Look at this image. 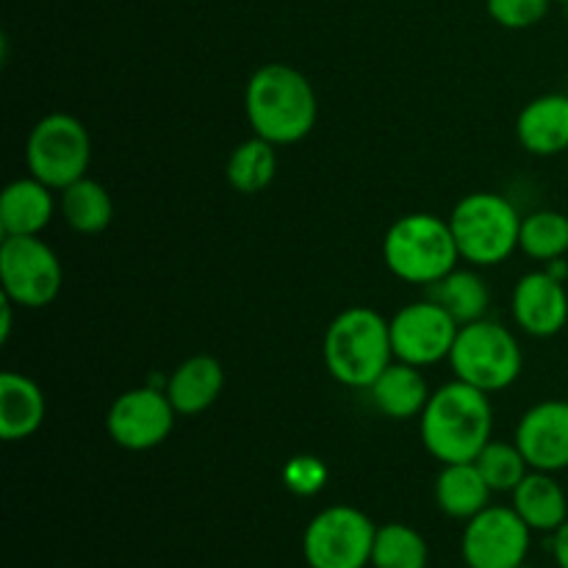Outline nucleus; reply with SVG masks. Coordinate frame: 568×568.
Here are the masks:
<instances>
[{
    "instance_id": "f257e3e1",
    "label": "nucleus",
    "mask_w": 568,
    "mask_h": 568,
    "mask_svg": "<svg viewBox=\"0 0 568 568\" xmlns=\"http://www.w3.org/2000/svg\"><path fill=\"white\" fill-rule=\"evenodd\" d=\"M491 394L458 381L430 394L419 416L422 444L438 464H475L494 433Z\"/></svg>"
},
{
    "instance_id": "f03ea898",
    "label": "nucleus",
    "mask_w": 568,
    "mask_h": 568,
    "mask_svg": "<svg viewBox=\"0 0 568 568\" xmlns=\"http://www.w3.org/2000/svg\"><path fill=\"white\" fill-rule=\"evenodd\" d=\"M244 114L255 136L281 148V144L303 142L314 131L320 103L303 72L272 61L258 67L247 81Z\"/></svg>"
},
{
    "instance_id": "7ed1b4c3",
    "label": "nucleus",
    "mask_w": 568,
    "mask_h": 568,
    "mask_svg": "<svg viewBox=\"0 0 568 568\" xmlns=\"http://www.w3.org/2000/svg\"><path fill=\"white\" fill-rule=\"evenodd\" d=\"M322 361L333 381L366 392L394 364L388 320L369 305L342 311L322 338Z\"/></svg>"
},
{
    "instance_id": "20e7f679",
    "label": "nucleus",
    "mask_w": 568,
    "mask_h": 568,
    "mask_svg": "<svg viewBox=\"0 0 568 568\" xmlns=\"http://www.w3.org/2000/svg\"><path fill=\"white\" fill-rule=\"evenodd\" d=\"M383 261L399 281L433 286L458 266L460 250L449 220L436 214H405L386 231Z\"/></svg>"
},
{
    "instance_id": "39448f33",
    "label": "nucleus",
    "mask_w": 568,
    "mask_h": 568,
    "mask_svg": "<svg viewBox=\"0 0 568 568\" xmlns=\"http://www.w3.org/2000/svg\"><path fill=\"white\" fill-rule=\"evenodd\" d=\"M460 258L471 266H499L519 250L521 214L497 192H471L449 214Z\"/></svg>"
},
{
    "instance_id": "423d86ee",
    "label": "nucleus",
    "mask_w": 568,
    "mask_h": 568,
    "mask_svg": "<svg viewBox=\"0 0 568 568\" xmlns=\"http://www.w3.org/2000/svg\"><path fill=\"white\" fill-rule=\"evenodd\" d=\"M449 366L458 381L494 394L519 381L525 355L508 327L491 320H477L458 331Z\"/></svg>"
},
{
    "instance_id": "0eeeda50",
    "label": "nucleus",
    "mask_w": 568,
    "mask_h": 568,
    "mask_svg": "<svg viewBox=\"0 0 568 568\" xmlns=\"http://www.w3.org/2000/svg\"><path fill=\"white\" fill-rule=\"evenodd\" d=\"M26 164L33 178L55 192L87 178L92 164V139L87 125L64 111L44 114L28 133Z\"/></svg>"
},
{
    "instance_id": "6e6552de",
    "label": "nucleus",
    "mask_w": 568,
    "mask_h": 568,
    "mask_svg": "<svg viewBox=\"0 0 568 568\" xmlns=\"http://www.w3.org/2000/svg\"><path fill=\"white\" fill-rule=\"evenodd\" d=\"M377 527L353 505L320 510L305 527L303 558L308 568H366L372 566Z\"/></svg>"
},
{
    "instance_id": "1a4fd4ad",
    "label": "nucleus",
    "mask_w": 568,
    "mask_h": 568,
    "mask_svg": "<svg viewBox=\"0 0 568 568\" xmlns=\"http://www.w3.org/2000/svg\"><path fill=\"white\" fill-rule=\"evenodd\" d=\"M59 255L42 236H3L0 242V286L17 308H44L61 292Z\"/></svg>"
},
{
    "instance_id": "9d476101",
    "label": "nucleus",
    "mask_w": 568,
    "mask_h": 568,
    "mask_svg": "<svg viewBox=\"0 0 568 568\" xmlns=\"http://www.w3.org/2000/svg\"><path fill=\"white\" fill-rule=\"evenodd\" d=\"M388 327H392L394 361L419 366V369L449 361L460 331L453 314L430 297L403 305L388 320Z\"/></svg>"
},
{
    "instance_id": "9b49d317",
    "label": "nucleus",
    "mask_w": 568,
    "mask_h": 568,
    "mask_svg": "<svg viewBox=\"0 0 568 568\" xmlns=\"http://www.w3.org/2000/svg\"><path fill=\"white\" fill-rule=\"evenodd\" d=\"M178 410L164 388L139 386L122 392L105 414V430L116 447L128 453H148L161 447L175 427Z\"/></svg>"
},
{
    "instance_id": "f8f14e48",
    "label": "nucleus",
    "mask_w": 568,
    "mask_h": 568,
    "mask_svg": "<svg viewBox=\"0 0 568 568\" xmlns=\"http://www.w3.org/2000/svg\"><path fill=\"white\" fill-rule=\"evenodd\" d=\"M530 532L514 508L488 505L466 521L460 552L469 568H519L530 552Z\"/></svg>"
},
{
    "instance_id": "ddd939ff",
    "label": "nucleus",
    "mask_w": 568,
    "mask_h": 568,
    "mask_svg": "<svg viewBox=\"0 0 568 568\" xmlns=\"http://www.w3.org/2000/svg\"><path fill=\"white\" fill-rule=\"evenodd\" d=\"M514 442L530 469L549 475L568 469V399H544L527 408Z\"/></svg>"
},
{
    "instance_id": "4468645a",
    "label": "nucleus",
    "mask_w": 568,
    "mask_h": 568,
    "mask_svg": "<svg viewBox=\"0 0 568 568\" xmlns=\"http://www.w3.org/2000/svg\"><path fill=\"white\" fill-rule=\"evenodd\" d=\"M510 314L527 336H558L568 322L566 283L549 275L547 270L527 272L516 281L514 294H510Z\"/></svg>"
},
{
    "instance_id": "2eb2a0df",
    "label": "nucleus",
    "mask_w": 568,
    "mask_h": 568,
    "mask_svg": "<svg viewBox=\"0 0 568 568\" xmlns=\"http://www.w3.org/2000/svg\"><path fill=\"white\" fill-rule=\"evenodd\" d=\"M53 192L55 189L33 175L11 181L0 194V233L3 236H42L59 209Z\"/></svg>"
},
{
    "instance_id": "dca6fc26",
    "label": "nucleus",
    "mask_w": 568,
    "mask_h": 568,
    "mask_svg": "<svg viewBox=\"0 0 568 568\" xmlns=\"http://www.w3.org/2000/svg\"><path fill=\"white\" fill-rule=\"evenodd\" d=\"M516 139L538 159H552L568 150V94L552 92L530 100L516 120Z\"/></svg>"
},
{
    "instance_id": "f3484780",
    "label": "nucleus",
    "mask_w": 568,
    "mask_h": 568,
    "mask_svg": "<svg viewBox=\"0 0 568 568\" xmlns=\"http://www.w3.org/2000/svg\"><path fill=\"white\" fill-rule=\"evenodd\" d=\"M225 369L214 355H192L166 377V397L178 416H200L220 399Z\"/></svg>"
},
{
    "instance_id": "a211bd4d",
    "label": "nucleus",
    "mask_w": 568,
    "mask_h": 568,
    "mask_svg": "<svg viewBox=\"0 0 568 568\" xmlns=\"http://www.w3.org/2000/svg\"><path fill=\"white\" fill-rule=\"evenodd\" d=\"M48 403L37 381L20 372L0 375V438L9 444L26 442L44 425Z\"/></svg>"
},
{
    "instance_id": "6ab92c4d",
    "label": "nucleus",
    "mask_w": 568,
    "mask_h": 568,
    "mask_svg": "<svg viewBox=\"0 0 568 568\" xmlns=\"http://www.w3.org/2000/svg\"><path fill=\"white\" fill-rule=\"evenodd\" d=\"M369 399L386 419L408 422L422 416L427 399H430V388H427L425 375L419 366L403 364L394 361L369 388Z\"/></svg>"
},
{
    "instance_id": "aec40b11",
    "label": "nucleus",
    "mask_w": 568,
    "mask_h": 568,
    "mask_svg": "<svg viewBox=\"0 0 568 568\" xmlns=\"http://www.w3.org/2000/svg\"><path fill=\"white\" fill-rule=\"evenodd\" d=\"M510 497H514L510 508L525 519L532 532H555L568 521L566 491L549 471L530 469Z\"/></svg>"
},
{
    "instance_id": "412c9836",
    "label": "nucleus",
    "mask_w": 568,
    "mask_h": 568,
    "mask_svg": "<svg viewBox=\"0 0 568 568\" xmlns=\"http://www.w3.org/2000/svg\"><path fill=\"white\" fill-rule=\"evenodd\" d=\"M433 494L442 514H447L449 519L469 521L488 508L494 491L477 464H442Z\"/></svg>"
},
{
    "instance_id": "4be33fe9",
    "label": "nucleus",
    "mask_w": 568,
    "mask_h": 568,
    "mask_svg": "<svg viewBox=\"0 0 568 568\" xmlns=\"http://www.w3.org/2000/svg\"><path fill=\"white\" fill-rule=\"evenodd\" d=\"M59 211L67 225L83 236L103 233L114 220V203L109 189L94 178H81L59 192Z\"/></svg>"
},
{
    "instance_id": "5701e85b",
    "label": "nucleus",
    "mask_w": 568,
    "mask_h": 568,
    "mask_svg": "<svg viewBox=\"0 0 568 568\" xmlns=\"http://www.w3.org/2000/svg\"><path fill=\"white\" fill-rule=\"evenodd\" d=\"M427 288H430V300L444 305V311H449L460 327L471 325L477 320H486L491 292H488V283L483 281L477 270H458L455 266L449 275H444L442 281Z\"/></svg>"
},
{
    "instance_id": "b1692460",
    "label": "nucleus",
    "mask_w": 568,
    "mask_h": 568,
    "mask_svg": "<svg viewBox=\"0 0 568 568\" xmlns=\"http://www.w3.org/2000/svg\"><path fill=\"white\" fill-rule=\"evenodd\" d=\"M225 175L231 189H236L239 194H261L277 175L275 144L255 133L239 142L227 155Z\"/></svg>"
},
{
    "instance_id": "393cba45",
    "label": "nucleus",
    "mask_w": 568,
    "mask_h": 568,
    "mask_svg": "<svg viewBox=\"0 0 568 568\" xmlns=\"http://www.w3.org/2000/svg\"><path fill=\"white\" fill-rule=\"evenodd\" d=\"M519 250L532 261L549 264L568 253V216L564 211L541 209L521 216Z\"/></svg>"
},
{
    "instance_id": "a878e982",
    "label": "nucleus",
    "mask_w": 568,
    "mask_h": 568,
    "mask_svg": "<svg viewBox=\"0 0 568 568\" xmlns=\"http://www.w3.org/2000/svg\"><path fill=\"white\" fill-rule=\"evenodd\" d=\"M427 560H430V549L419 530L399 521L377 527L372 568H427Z\"/></svg>"
},
{
    "instance_id": "bb28decb",
    "label": "nucleus",
    "mask_w": 568,
    "mask_h": 568,
    "mask_svg": "<svg viewBox=\"0 0 568 568\" xmlns=\"http://www.w3.org/2000/svg\"><path fill=\"white\" fill-rule=\"evenodd\" d=\"M475 464L480 469V475L486 477L488 488L497 494H514V488L530 471V464L521 455V449L516 447V442H488L486 449L477 455Z\"/></svg>"
},
{
    "instance_id": "cd10ccee",
    "label": "nucleus",
    "mask_w": 568,
    "mask_h": 568,
    "mask_svg": "<svg viewBox=\"0 0 568 568\" xmlns=\"http://www.w3.org/2000/svg\"><path fill=\"white\" fill-rule=\"evenodd\" d=\"M555 0H486L488 17L508 31H525L549 14Z\"/></svg>"
},
{
    "instance_id": "c85d7f7f",
    "label": "nucleus",
    "mask_w": 568,
    "mask_h": 568,
    "mask_svg": "<svg viewBox=\"0 0 568 568\" xmlns=\"http://www.w3.org/2000/svg\"><path fill=\"white\" fill-rule=\"evenodd\" d=\"M327 466L316 455H294L283 466V486L297 497H316L327 486Z\"/></svg>"
},
{
    "instance_id": "c756f323",
    "label": "nucleus",
    "mask_w": 568,
    "mask_h": 568,
    "mask_svg": "<svg viewBox=\"0 0 568 568\" xmlns=\"http://www.w3.org/2000/svg\"><path fill=\"white\" fill-rule=\"evenodd\" d=\"M552 552H555V560H558V568H568V521L564 527L555 530Z\"/></svg>"
},
{
    "instance_id": "7c9ffc66",
    "label": "nucleus",
    "mask_w": 568,
    "mask_h": 568,
    "mask_svg": "<svg viewBox=\"0 0 568 568\" xmlns=\"http://www.w3.org/2000/svg\"><path fill=\"white\" fill-rule=\"evenodd\" d=\"M14 308H17V305L11 303L9 297L0 300V344L9 342V336H11V311H14Z\"/></svg>"
},
{
    "instance_id": "2f4dec72",
    "label": "nucleus",
    "mask_w": 568,
    "mask_h": 568,
    "mask_svg": "<svg viewBox=\"0 0 568 568\" xmlns=\"http://www.w3.org/2000/svg\"><path fill=\"white\" fill-rule=\"evenodd\" d=\"M544 270L549 272L552 277H558V281H568V261L566 258H555L549 261V264H544Z\"/></svg>"
},
{
    "instance_id": "473e14b6",
    "label": "nucleus",
    "mask_w": 568,
    "mask_h": 568,
    "mask_svg": "<svg viewBox=\"0 0 568 568\" xmlns=\"http://www.w3.org/2000/svg\"><path fill=\"white\" fill-rule=\"evenodd\" d=\"M555 3H566L568 6V0H555Z\"/></svg>"
},
{
    "instance_id": "72a5a7b5",
    "label": "nucleus",
    "mask_w": 568,
    "mask_h": 568,
    "mask_svg": "<svg viewBox=\"0 0 568 568\" xmlns=\"http://www.w3.org/2000/svg\"><path fill=\"white\" fill-rule=\"evenodd\" d=\"M519 568H532V566H527V564H521V566H519Z\"/></svg>"
}]
</instances>
